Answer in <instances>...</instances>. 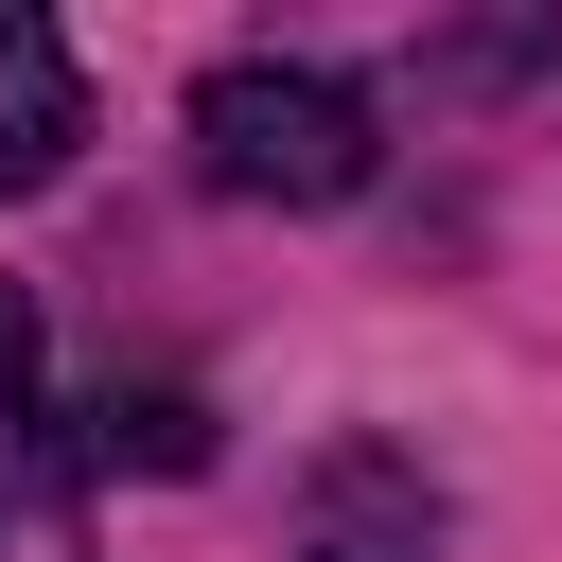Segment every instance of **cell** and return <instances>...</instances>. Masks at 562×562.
<instances>
[{
  "mask_svg": "<svg viewBox=\"0 0 562 562\" xmlns=\"http://www.w3.org/2000/svg\"><path fill=\"white\" fill-rule=\"evenodd\" d=\"M18 404H35V299L0 281V422H18Z\"/></svg>",
  "mask_w": 562,
  "mask_h": 562,
  "instance_id": "277c9868",
  "label": "cell"
},
{
  "mask_svg": "<svg viewBox=\"0 0 562 562\" xmlns=\"http://www.w3.org/2000/svg\"><path fill=\"white\" fill-rule=\"evenodd\" d=\"M70 140H88V70L35 0H0V193H53Z\"/></svg>",
  "mask_w": 562,
  "mask_h": 562,
  "instance_id": "7a4b0ae2",
  "label": "cell"
},
{
  "mask_svg": "<svg viewBox=\"0 0 562 562\" xmlns=\"http://www.w3.org/2000/svg\"><path fill=\"white\" fill-rule=\"evenodd\" d=\"M193 176L211 193H281V211H334L369 193V105L334 70H281V53H228L193 88Z\"/></svg>",
  "mask_w": 562,
  "mask_h": 562,
  "instance_id": "6da1fadb",
  "label": "cell"
},
{
  "mask_svg": "<svg viewBox=\"0 0 562 562\" xmlns=\"http://www.w3.org/2000/svg\"><path fill=\"white\" fill-rule=\"evenodd\" d=\"M88 457H105V474H211V404H193V386H123Z\"/></svg>",
  "mask_w": 562,
  "mask_h": 562,
  "instance_id": "3957f363",
  "label": "cell"
}]
</instances>
